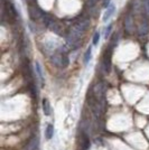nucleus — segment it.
<instances>
[{"instance_id": "obj_1", "label": "nucleus", "mask_w": 149, "mask_h": 150, "mask_svg": "<svg viewBox=\"0 0 149 150\" xmlns=\"http://www.w3.org/2000/svg\"><path fill=\"white\" fill-rule=\"evenodd\" d=\"M111 53H112V47L110 46L109 49H107L104 55H103L102 64H103V68H104V71L107 73L110 72V68H111Z\"/></svg>"}, {"instance_id": "obj_2", "label": "nucleus", "mask_w": 149, "mask_h": 150, "mask_svg": "<svg viewBox=\"0 0 149 150\" xmlns=\"http://www.w3.org/2000/svg\"><path fill=\"white\" fill-rule=\"evenodd\" d=\"M114 11H116V5H114L113 2H111V5L106 9V11H104V14H103L102 21H103V23H108L109 20L111 19V17L113 16Z\"/></svg>"}, {"instance_id": "obj_3", "label": "nucleus", "mask_w": 149, "mask_h": 150, "mask_svg": "<svg viewBox=\"0 0 149 150\" xmlns=\"http://www.w3.org/2000/svg\"><path fill=\"white\" fill-rule=\"evenodd\" d=\"M35 71H36V75H37V79L41 83V86H44L45 84V80H44V74H43V69L41 67V64L38 62L35 63Z\"/></svg>"}, {"instance_id": "obj_4", "label": "nucleus", "mask_w": 149, "mask_h": 150, "mask_svg": "<svg viewBox=\"0 0 149 150\" xmlns=\"http://www.w3.org/2000/svg\"><path fill=\"white\" fill-rule=\"evenodd\" d=\"M149 31V25L147 21H144V23H141V25L139 26L138 28V34H139V36H146L147 34H148Z\"/></svg>"}, {"instance_id": "obj_5", "label": "nucleus", "mask_w": 149, "mask_h": 150, "mask_svg": "<svg viewBox=\"0 0 149 150\" xmlns=\"http://www.w3.org/2000/svg\"><path fill=\"white\" fill-rule=\"evenodd\" d=\"M38 148V138L37 137H33L31 140L28 142L26 146V150H37Z\"/></svg>"}, {"instance_id": "obj_6", "label": "nucleus", "mask_w": 149, "mask_h": 150, "mask_svg": "<svg viewBox=\"0 0 149 150\" xmlns=\"http://www.w3.org/2000/svg\"><path fill=\"white\" fill-rule=\"evenodd\" d=\"M41 107H43V112H44V114L46 115V117H48V115H51V103H49V101L47 100V99H44L43 100V104H41Z\"/></svg>"}, {"instance_id": "obj_7", "label": "nucleus", "mask_w": 149, "mask_h": 150, "mask_svg": "<svg viewBox=\"0 0 149 150\" xmlns=\"http://www.w3.org/2000/svg\"><path fill=\"white\" fill-rule=\"evenodd\" d=\"M54 136V127L53 124H47L46 129H45V137L47 140H51Z\"/></svg>"}, {"instance_id": "obj_8", "label": "nucleus", "mask_w": 149, "mask_h": 150, "mask_svg": "<svg viewBox=\"0 0 149 150\" xmlns=\"http://www.w3.org/2000/svg\"><path fill=\"white\" fill-rule=\"evenodd\" d=\"M124 26H126L127 30H128L129 33H131V30L134 29V27H132V19H131V15H128V17L126 18V20H124Z\"/></svg>"}, {"instance_id": "obj_9", "label": "nucleus", "mask_w": 149, "mask_h": 150, "mask_svg": "<svg viewBox=\"0 0 149 150\" xmlns=\"http://www.w3.org/2000/svg\"><path fill=\"white\" fill-rule=\"evenodd\" d=\"M91 57H92V47L90 46V47L86 49V52H85V54H84V58H83L85 65L89 64V62L91 61Z\"/></svg>"}, {"instance_id": "obj_10", "label": "nucleus", "mask_w": 149, "mask_h": 150, "mask_svg": "<svg viewBox=\"0 0 149 150\" xmlns=\"http://www.w3.org/2000/svg\"><path fill=\"white\" fill-rule=\"evenodd\" d=\"M100 38H101V34H100V31H95V33H94V36H93V39H92L93 46H98V45H99Z\"/></svg>"}, {"instance_id": "obj_11", "label": "nucleus", "mask_w": 149, "mask_h": 150, "mask_svg": "<svg viewBox=\"0 0 149 150\" xmlns=\"http://www.w3.org/2000/svg\"><path fill=\"white\" fill-rule=\"evenodd\" d=\"M83 147L85 150L90 148V139L86 135H83Z\"/></svg>"}, {"instance_id": "obj_12", "label": "nucleus", "mask_w": 149, "mask_h": 150, "mask_svg": "<svg viewBox=\"0 0 149 150\" xmlns=\"http://www.w3.org/2000/svg\"><path fill=\"white\" fill-rule=\"evenodd\" d=\"M112 24H109L108 27H106V30H104V38L106 39H108L109 36H110V34H111V30H112Z\"/></svg>"}, {"instance_id": "obj_13", "label": "nucleus", "mask_w": 149, "mask_h": 150, "mask_svg": "<svg viewBox=\"0 0 149 150\" xmlns=\"http://www.w3.org/2000/svg\"><path fill=\"white\" fill-rule=\"evenodd\" d=\"M111 2H112V0H103V2H102V3H103L102 7H103L104 9H107L109 6L111 5Z\"/></svg>"}]
</instances>
